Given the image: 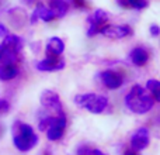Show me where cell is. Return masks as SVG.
<instances>
[{
    "mask_svg": "<svg viewBox=\"0 0 160 155\" xmlns=\"http://www.w3.org/2000/svg\"><path fill=\"white\" fill-rule=\"evenodd\" d=\"M122 155H141V152H139V151H135L133 148H127Z\"/></svg>",
    "mask_w": 160,
    "mask_h": 155,
    "instance_id": "obj_24",
    "label": "cell"
},
{
    "mask_svg": "<svg viewBox=\"0 0 160 155\" xmlns=\"http://www.w3.org/2000/svg\"><path fill=\"white\" fill-rule=\"evenodd\" d=\"M25 3H27V4H34V3H35V0H24Z\"/></svg>",
    "mask_w": 160,
    "mask_h": 155,
    "instance_id": "obj_27",
    "label": "cell"
},
{
    "mask_svg": "<svg viewBox=\"0 0 160 155\" xmlns=\"http://www.w3.org/2000/svg\"><path fill=\"white\" fill-rule=\"evenodd\" d=\"M18 75V68L16 64H2L0 65V80L7 82Z\"/></svg>",
    "mask_w": 160,
    "mask_h": 155,
    "instance_id": "obj_14",
    "label": "cell"
},
{
    "mask_svg": "<svg viewBox=\"0 0 160 155\" xmlns=\"http://www.w3.org/2000/svg\"><path fill=\"white\" fill-rule=\"evenodd\" d=\"M42 155H53L52 152H51V151H44V154Z\"/></svg>",
    "mask_w": 160,
    "mask_h": 155,
    "instance_id": "obj_28",
    "label": "cell"
},
{
    "mask_svg": "<svg viewBox=\"0 0 160 155\" xmlns=\"http://www.w3.org/2000/svg\"><path fill=\"white\" fill-rule=\"evenodd\" d=\"M100 33H101L102 35L108 37V38L122 40V38H125V37L131 35V34H132V30H131L128 25H110V24H107Z\"/></svg>",
    "mask_w": 160,
    "mask_h": 155,
    "instance_id": "obj_9",
    "label": "cell"
},
{
    "mask_svg": "<svg viewBox=\"0 0 160 155\" xmlns=\"http://www.w3.org/2000/svg\"><path fill=\"white\" fill-rule=\"evenodd\" d=\"M3 45H4L7 50L13 51V52L18 54L20 51L22 50V40L20 38L18 35H14V34H8V35L4 37V41H3Z\"/></svg>",
    "mask_w": 160,
    "mask_h": 155,
    "instance_id": "obj_15",
    "label": "cell"
},
{
    "mask_svg": "<svg viewBox=\"0 0 160 155\" xmlns=\"http://www.w3.org/2000/svg\"><path fill=\"white\" fill-rule=\"evenodd\" d=\"M150 144V136L149 130L145 127H141L132 134L131 137V148H133L135 151H143L149 147Z\"/></svg>",
    "mask_w": 160,
    "mask_h": 155,
    "instance_id": "obj_7",
    "label": "cell"
},
{
    "mask_svg": "<svg viewBox=\"0 0 160 155\" xmlns=\"http://www.w3.org/2000/svg\"><path fill=\"white\" fill-rule=\"evenodd\" d=\"M65 51V42L58 37H52L47 42V54L52 56H61Z\"/></svg>",
    "mask_w": 160,
    "mask_h": 155,
    "instance_id": "obj_12",
    "label": "cell"
},
{
    "mask_svg": "<svg viewBox=\"0 0 160 155\" xmlns=\"http://www.w3.org/2000/svg\"><path fill=\"white\" fill-rule=\"evenodd\" d=\"M78 155H93V148H90V147H80L78 150Z\"/></svg>",
    "mask_w": 160,
    "mask_h": 155,
    "instance_id": "obj_20",
    "label": "cell"
},
{
    "mask_svg": "<svg viewBox=\"0 0 160 155\" xmlns=\"http://www.w3.org/2000/svg\"><path fill=\"white\" fill-rule=\"evenodd\" d=\"M56 16L53 14V11L51 10L49 7H45L44 4H38L35 7V10H34L32 16H31V23L32 24H35L38 20H42V21H52V20H55Z\"/></svg>",
    "mask_w": 160,
    "mask_h": 155,
    "instance_id": "obj_11",
    "label": "cell"
},
{
    "mask_svg": "<svg viewBox=\"0 0 160 155\" xmlns=\"http://www.w3.org/2000/svg\"><path fill=\"white\" fill-rule=\"evenodd\" d=\"M11 133H13V144L21 152H28L34 147L38 144V136L32 127L22 121H16L11 127Z\"/></svg>",
    "mask_w": 160,
    "mask_h": 155,
    "instance_id": "obj_1",
    "label": "cell"
},
{
    "mask_svg": "<svg viewBox=\"0 0 160 155\" xmlns=\"http://www.w3.org/2000/svg\"><path fill=\"white\" fill-rule=\"evenodd\" d=\"M118 4L124 8L142 10V8L148 7V0H118Z\"/></svg>",
    "mask_w": 160,
    "mask_h": 155,
    "instance_id": "obj_17",
    "label": "cell"
},
{
    "mask_svg": "<svg viewBox=\"0 0 160 155\" xmlns=\"http://www.w3.org/2000/svg\"><path fill=\"white\" fill-rule=\"evenodd\" d=\"M75 103L79 107L88 110L90 113L98 114L105 110V107L108 104V99L94 93H84V94H78L75 97Z\"/></svg>",
    "mask_w": 160,
    "mask_h": 155,
    "instance_id": "obj_4",
    "label": "cell"
},
{
    "mask_svg": "<svg viewBox=\"0 0 160 155\" xmlns=\"http://www.w3.org/2000/svg\"><path fill=\"white\" fill-rule=\"evenodd\" d=\"M72 2H73V6H76L78 8H84L87 6L86 0H72Z\"/></svg>",
    "mask_w": 160,
    "mask_h": 155,
    "instance_id": "obj_21",
    "label": "cell"
},
{
    "mask_svg": "<svg viewBox=\"0 0 160 155\" xmlns=\"http://www.w3.org/2000/svg\"><path fill=\"white\" fill-rule=\"evenodd\" d=\"M93 155H105V154H102L98 148H93Z\"/></svg>",
    "mask_w": 160,
    "mask_h": 155,
    "instance_id": "obj_25",
    "label": "cell"
},
{
    "mask_svg": "<svg viewBox=\"0 0 160 155\" xmlns=\"http://www.w3.org/2000/svg\"><path fill=\"white\" fill-rule=\"evenodd\" d=\"M146 88L149 89L150 94L153 96V99L156 100V102L160 103V82L156 79H149L146 83Z\"/></svg>",
    "mask_w": 160,
    "mask_h": 155,
    "instance_id": "obj_18",
    "label": "cell"
},
{
    "mask_svg": "<svg viewBox=\"0 0 160 155\" xmlns=\"http://www.w3.org/2000/svg\"><path fill=\"white\" fill-rule=\"evenodd\" d=\"M66 117L65 114H58L52 117L48 116L39 121L38 128L41 131H47V137L49 141H58L63 137V131L66 128Z\"/></svg>",
    "mask_w": 160,
    "mask_h": 155,
    "instance_id": "obj_3",
    "label": "cell"
},
{
    "mask_svg": "<svg viewBox=\"0 0 160 155\" xmlns=\"http://www.w3.org/2000/svg\"><path fill=\"white\" fill-rule=\"evenodd\" d=\"M125 104L132 113L145 114L153 107V99L141 85H133L131 92L125 96Z\"/></svg>",
    "mask_w": 160,
    "mask_h": 155,
    "instance_id": "obj_2",
    "label": "cell"
},
{
    "mask_svg": "<svg viewBox=\"0 0 160 155\" xmlns=\"http://www.w3.org/2000/svg\"><path fill=\"white\" fill-rule=\"evenodd\" d=\"M63 68H65V61L61 56L48 55V58L37 62V69L42 71V72H56V71H62Z\"/></svg>",
    "mask_w": 160,
    "mask_h": 155,
    "instance_id": "obj_8",
    "label": "cell"
},
{
    "mask_svg": "<svg viewBox=\"0 0 160 155\" xmlns=\"http://www.w3.org/2000/svg\"><path fill=\"white\" fill-rule=\"evenodd\" d=\"M10 110V104H8L7 100L0 99V113H7Z\"/></svg>",
    "mask_w": 160,
    "mask_h": 155,
    "instance_id": "obj_19",
    "label": "cell"
},
{
    "mask_svg": "<svg viewBox=\"0 0 160 155\" xmlns=\"http://www.w3.org/2000/svg\"><path fill=\"white\" fill-rule=\"evenodd\" d=\"M100 78H101L102 85L108 89H118L124 83V78L115 71H104V72H101Z\"/></svg>",
    "mask_w": 160,
    "mask_h": 155,
    "instance_id": "obj_10",
    "label": "cell"
},
{
    "mask_svg": "<svg viewBox=\"0 0 160 155\" xmlns=\"http://www.w3.org/2000/svg\"><path fill=\"white\" fill-rule=\"evenodd\" d=\"M6 35H8V30H7V27H6L4 24L0 23V38H4Z\"/></svg>",
    "mask_w": 160,
    "mask_h": 155,
    "instance_id": "obj_23",
    "label": "cell"
},
{
    "mask_svg": "<svg viewBox=\"0 0 160 155\" xmlns=\"http://www.w3.org/2000/svg\"><path fill=\"white\" fill-rule=\"evenodd\" d=\"M150 34H152L153 37L160 35V27H159V25H156V24L150 25Z\"/></svg>",
    "mask_w": 160,
    "mask_h": 155,
    "instance_id": "obj_22",
    "label": "cell"
},
{
    "mask_svg": "<svg viewBox=\"0 0 160 155\" xmlns=\"http://www.w3.org/2000/svg\"><path fill=\"white\" fill-rule=\"evenodd\" d=\"M48 4L56 17H63L69 10V6L65 0H48Z\"/></svg>",
    "mask_w": 160,
    "mask_h": 155,
    "instance_id": "obj_16",
    "label": "cell"
},
{
    "mask_svg": "<svg viewBox=\"0 0 160 155\" xmlns=\"http://www.w3.org/2000/svg\"><path fill=\"white\" fill-rule=\"evenodd\" d=\"M3 133H4V127H3V126L0 124V138L3 137Z\"/></svg>",
    "mask_w": 160,
    "mask_h": 155,
    "instance_id": "obj_26",
    "label": "cell"
},
{
    "mask_svg": "<svg viewBox=\"0 0 160 155\" xmlns=\"http://www.w3.org/2000/svg\"><path fill=\"white\" fill-rule=\"evenodd\" d=\"M129 56H131V61H132L133 65H136V67H143V65H146V62L149 61V52L142 47L133 48Z\"/></svg>",
    "mask_w": 160,
    "mask_h": 155,
    "instance_id": "obj_13",
    "label": "cell"
},
{
    "mask_svg": "<svg viewBox=\"0 0 160 155\" xmlns=\"http://www.w3.org/2000/svg\"><path fill=\"white\" fill-rule=\"evenodd\" d=\"M88 31H87V35L88 37H93L94 34L100 33L102 28L107 25L108 23V14L105 13L104 10L98 8L96 10L90 17H88Z\"/></svg>",
    "mask_w": 160,
    "mask_h": 155,
    "instance_id": "obj_5",
    "label": "cell"
},
{
    "mask_svg": "<svg viewBox=\"0 0 160 155\" xmlns=\"http://www.w3.org/2000/svg\"><path fill=\"white\" fill-rule=\"evenodd\" d=\"M41 103L45 109H48L49 111L55 113L56 116H58V114H63V109H62L61 99H59L58 93H55V92L45 90L44 93L41 94Z\"/></svg>",
    "mask_w": 160,
    "mask_h": 155,
    "instance_id": "obj_6",
    "label": "cell"
}]
</instances>
